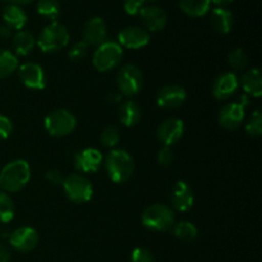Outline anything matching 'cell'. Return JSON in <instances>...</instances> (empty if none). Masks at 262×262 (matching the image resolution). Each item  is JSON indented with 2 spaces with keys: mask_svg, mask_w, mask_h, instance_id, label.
Here are the masks:
<instances>
[{
  "mask_svg": "<svg viewBox=\"0 0 262 262\" xmlns=\"http://www.w3.org/2000/svg\"><path fill=\"white\" fill-rule=\"evenodd\" d=\"M31 168L23 159L8 163L0 171V187L4 192L14 193L20 191L30 182Z\"/></svg>",
  "mask_w": 262,
  "mask_h": 262,
  "instance_id": "1",
  "label": "cell"
},
{
  "mask_svg": "<svg viewBox=\"0 0 262 262\" xmlns=\"http://www.w3.org/2000/svg\"><path fill=\"white\" fill-rule=\"evenodd\" d=\"M107 176L114 183H124L135 171V160L124 150H113L104 160Z\"/></svg>",
  "mask_w": 262,
  "mask_h": 262,
  "instance_id": "2",
  "label": "cell"
},
{
  "mask_svg": "<svg viewBox=\"0 0 262 262\" xmlns=\"http://www.w3.org/2000/svg\"><path fill=\"white\" fill-rule=\"evenodd\" d=\"M143 227L152 232H166L171 229L176 224V215L173 210L163 204H154L143 211L142 217Z\"/></svg>",
  "mask_w": 262,
  "mask_h": 262,
  "instance_id": "3",
  "label": "cell"
},
{
  "mask_svg": "<svg viewBox=\"0 0 262 262\" xmlns=\"http://www.w3.org/2000/svg\"><path fill=\"white\" fill-rule=\"evenodd\" d=\"M69 42V32L64 25L51 22L41 31L37 45L43 53H56L66 48Z\"/></svg>",
  "mask_w": 262,
  "mask_h": 262,
  "instance_id": "4",
  "label": "cell"
},
{
  "mask_svg": "<svg viewBox=\"0 0 262 262\" xmlns=\"http://www.w3.org/2000/svg\"><path fill=\"white\" fill-rule=\"evenodd\" d=\"M123 58V48L115 41H105L95 50L92 64L99 72H107L117 68Z\"/></svg>",
  "mask_w": 262,
  "mask_h": 262,
  "instance_id": "5",
  "label": "cell"
},
{
  "mask_svg": "<svg viewBox=\"0 0 262 262\" xmlns=\"http://www.w3.org/2000/svg\"><path fill=\"white\" fill-rule=\"evenodd\" d=\"M63 189L67 197L74 204H86L92 199L94 188L92 184L86 177L81 174H71L64 178Z\"/></svg>",
  "mask_w": 262,
  "mask_h": 262,
  "instance_id": "6",
  "label": "cell"
},
{
  "mask_svg": "<svg viewBox=\"0 0 262 262\" xmlns=\"http://www.w3.org/2000/svg\"><path fill=\"white\" fill-rule=\"evenodd\" d=\"M43 124L49 135L54 137H64L73 132L77 125V119L69 110L58 109L51 112L45 118Z\"/></svg>",
  "mask_w": 262,
  "mask_h": 262,
  "instance_id": "7",
  "label": "cell"
},
{
  "mask_svg": "<svg viewBox=\"0 0 262 262\" xmlns=\"http://www.w3.org/2000/svg\"><path fill=\"white\" fill-rule=\"evenodd\" d=\"M117 84L119 91L125 96H135L142 90L143 74L135 64L122 67L117 74Z\"/></svg>",
  "mask_w": 262,
  "mask_h": 262,
  "instance_id": "8",
  "label": "cell"
},
{
  "mask_svg": "<svg viewBox=\"0 0 262 262\" xmlns=\"http://www.w3.org/2000/svg\"><path fill=\"white\" fill-rule=\"evenodd\" d=\"M186 99V90L178 84H166L156 95V102L163 109H177L184 104Z\"/></svg>",
  "mask_w": 262,
  "mask_h": 262,
  "instance_id": "9",
  "label": "cell"
},
{
  "mask_svg": "<svg viewBox=\"0 0 262 262\" xmlns=\"http://www.w3.org/2000/svg\"><path fill=\"white\" fill-rule=\"evenodd\" d=\"M184 132L183 120L178 118H168L159 124L156 136L159 141L164 143V146H173L182 138Z\"/></svg>",
  "mask_w": 262,
  "mask_h": 262,
  "instance_id": "10",
  "label": "cell"
},
{
  "mask_svg": "<svg viewBox=\"0 0 262 262\" xmlns=\"http://www.w3.org/2000/svg\"><path fill=\"white\" fill-rule=\"evenodd\" d=\"M118 40L120 46L136 50V49L145 48L150 42V33L140 26H129L120 31Z\"/></svg>",
  "mask_w": 262,
  "mask_h": 262,
  "instance_id": "11",
  "label": "cell"
},
{
  "mask_svg": "<svg viewBox=\"0 0 262 262\" xmlns=\"http://www.w3.org/2000/svg\"><path fill=\"white\" fill-rule=\"evenodd\" d=\"M243 119H245V106L241 102H229L224 105L217 115L219 124L228 130L239 128Z\"/></svg>",
  "mask_w": 262,
  "mask_h": 262,
  "instance_id": "12",
  "label": "cell"
},
{
  "mask_svg": "<svg viewBox=\"0 0 262 262\" xmlns=\"http://www.w3.org/2000/svg\"><path fill=\"white\" fill-rule=\"evenodd\" d=\"M18 77L26 87L31 90L45 89V73L41 66L36 63H25L19 67Z\"/></svg>",
  "mask_w": 262,
  "mask_h": 262,
  "instance_id": "13",
  "label": "cell"
},
{
  "mask_svg": "<svg viewBox=\"0 0 262 262\" xmlns=\"http://www.w3.org/2000/svg\"><path fill=\"white\" fill-rule=\"evenodd\" d=\"M104 163L101 152L94 147L84 148L74 155V166L82 173H95Z\"/></svg>",
  "mask_w": 262,
  "mask_h": 262,
  "instance_id": "14",
  "label": "cell"
},
{
  "mask_svg": "<svg viewBox=\"0 0 262 262\" xmlns=\"http://www.w3.org/2000/svg\"><path fill=\"white\" fill-rule=\"evenodd\" d=\"M9 243L20 252L32 251L38 243V234L33 228L20 227L9 234Z\"/></svg>",
  "mask_w": 262,
  "mask_h": 262,
  "instance_id": "15",
  "label": "cell"
},
{
  "mask_svg": "<svg viewBox=\"0 0 262 262\" xmlns=\"http://www.w3.org/2000/svg\"><path fill=\"white\" fill-rule=\"evenodd\" d=\"M238 86H239L238 77L232 72H225L217 76L212 83V95L217 100H227L234 95Z\"/></svg>",
  "mask_w": 262,
  "mask_h": 262,
  "instance_id": "16",
  "label": "cell"
},
{
  "mask_svg": "<svg viewBox=\"0 0 262 262\" xmlns=\"http://www.w3.org/2000/svg\"><path fill=\"white\" fill-rule=\"evenodd\" d=\"M107 27L104 19L100 17H94L84 25L83 42L91 46H100L106 41Z\"/></svg>",
  "mask_w": 262,
  "mask_h": 262,
  "instance_id": "17",
  "label": "cell"
},
{
  "mask_svg": "<svg viewBox=\"0 0 262 262\" xmlns=\"http://www.w3.org/2000/svg\"><path fill=\"white\" fill-rule=\"evenodd\" d=\"M138 15L142 20L143 26H145V30L151 31V32L163 30L166 25V20H168L164 9H161L160 7H156V5H146L142 8Z\"/></svg>",
  "mask_w": 262,
  "mask_h": 262,
  "instance_id": "18",
  "label": "cell"
},
{
  "mask_svg": "<svg viewBox=\"0 0 262 262\" xmlns=\"http://www.w3.org/2000/svg\"><path fill=\"white\" fill-rule=\"evenodd\" d=\"M171 206L176 210L182 212H186L193 206L194 197L192 193V189L186 182L179 181L177 182L176 186L173 187V191L170 194Z\"/></svg>",
  "mask_w": 262,
  "mask_h": 262,
  "instance_id": "19",
  "label": "cell"
},
{
  "mask_svg": "<svg viewBox=\"0 0 262 262\" xmlns=\"http://www.w3.org/2000/svg\"><path fill=\"white\" fill-rule=\"evenodd\" d=\"M210 23L217 33L224 35V33H229L232 31L233 25H234V18H233L232 12L228 10L227 8H215L211 12Z\"/></svg>",
  "mask_w": 262,
  "mask_h": 262,
  "instance_id": "20",
  "label": "cell"
},
{
  "mask_svg": "<svg viewBox=\"0 0 262 262\" xmlns=\"http://www.w3.org/2000/svg\"><path fill=\"white\" fill-rule=\"evenodd\" d=\"M3 19L9 28L20 31L27 23V14L19 5L8 4L3 10Z\"/></svg>",
  "mask_w": 262,
  "mask_h": 262,
  "instance_id": "21",
  "label": "cell"
},
{
  "mask_svg": "<svg viewBox=\"0 0 262 262\" xmlns=\"http://www.w3.org/2000/svg\"><path fill=\"white\" fill-rule=\"evenodd\" d=\"M242 87L246 95H250L253 97H260L262 94V77L258 68H252L250 71H246L243 73Z\"/></svg>",
  "mask_w": 262,
  "mask_h": 262,
  "instance_id": "22",
  "label": "cell"
},
{
  "mask_svg": "<svg viewBox=\"0 0 262 262\" xmlns=\"http://www.w3.org/2000/svg\"><path fill=\"white\" fill-rule=\"evenodd\" d=\"M118 117L125 127H133L141 119V109L135 101H124L119 105Z\"/></svg>",
  "mask_w": 262,
  "mask_h": 262,
  "instance_id": "23",
  "label": "cell"
},
{
  "mask_svg": "<svg viewBox=\"0 0 262 262\" xmlns=\"http://www.w3.org/2000/svg\"><path fill=\"white\" fill-rule=\"evenodd\" d=\"M36 45V38L28 31H18L13 37V46L18 55H28Z\"/></svg>",
  "mask_w": 262,
  "mask_h": 262,
  "instance_id": "24",
  "label": "cell"
},
{
  "mask_svg": "<svg viewBox=\"0 0 262 262\" xmlns=\"http://www.w3.org/2000/svg\"><path fill=\"white\" fill-rule=\"evenodd\" d=\"M179 7L187 15L193 18L204 17L211 7L210 0H179Z\"/></svg>",
  "mask_w": 262,
  "mask_h": 262,
  "instance_id": "25",
  "label": "cell"
},
{
  "mask_svg": "<svg viewBox=\"0 0 262 262\" xmlns=\"http://www.w3.org/2000/svg\"><path fill=\"white\" fill-rule=\"evenodd\" d=\"M18 68V59L12 51L0 49V79L12 76Z\"/></svg>",
  "mask_w": 262,
  "mask_h": 262,
  "instance_id": "26",
  "label": "cell"
},
{
  "mask_svg": "<svg viewBox=\"0 0 262 262\" xmlns=\"http://www.w3.org/2000/svg\"><path fill=\"white\" fill-rule=\"evenodd\" d=\"M173 228L174 235L183 242H192L193 239H196L197 234H199L196 225L192 224L191 222H179L174 224Z\"/></svg>",
  "mask_w": 262,
  "mask_h": 262,
  "instance_id": "27",
  "label": "cell"
},
{
  "mask_svg": "<svg viewBox=\"0 0 262 262\" xmlns=\"http://www.w3.org/2000/svg\"><path fill=\"white\" fill-rule=\"evenodd\" d=\"M15 207L13 204V200L10 199L9 194L4 191H0V223L7 224L12 222L14 217Z\"/></svg>",
  "mask_w": 262,
  "mask_h": 262,
  "instance_id": "28",
  "label": "cell"
},
{
  "mask_svg": "<svg viewBox=\"0 0 262 262\" xmlns=\"http://www.w3.org/2000/svg\"><path fill=\"white\" fill-rule=\"evenodd\" d=\"M36 9L38 14L54 20L60 13V5L56 0H38Z\"/></svg>",
  "mask_w": 262,
  "mask_h": 262,
  "instance_id": "29",
  "label": "cell"
},
{
  "mask_svg": "<svg viewBox=\"0 0 262 262\" xmlns=\"http://www.w3.org/2000/svg\"><path fill=\"white\" fill-rule=\"evenodd\" d=\"M228 63L234 71H245L248 66V55L243 49H234L228 55Z\"/></svg>",
  "mask_w": 262,
  "mask_h": 262,
  "instance_id": "30",
  "label": "cell"
},
{
  "mask_svg": "<svg viewBox=\"0 0 262 262\" xmlns=\"http://www.w3.org/2000/svg\"><path fill=\"white\" fill-rule=\"evenodd\" d=\"M246 133L250 137H260L262 133V114L260 110L253 112L246 124Z\"/></svg>",
  "mask_w": 262,
  "mask_h": 262,
  "instance_id": "31",
  "label": "cell"
},
{
  "mask_svg": "<svg viewBox=\"0 0 262 262\" xmlns=\"http://www.w3.org/2000/svg\"><path fill=\"white\" fill-rule=\"evenodd\" d=\"M100 140H101V143L105 147H114L120 140L119 130L113 127V125H109V127L102 129L101 135H100Z\"/></svg>",
  "mask_w": 262,
  "mask_h": 262,
  "instance_id": "32",
  "label": "cell"
},
{
  "mask_svg": "<svg viewBox=\"0 0 262 262\" xmlns=\"http://www.w3.org/2000/svg\"><path fill=\"white\" fill-rule=\"evenodd\" d=\"M87 49H89V45L83 41H79V42H76L69 50L68 56L71 60L73 61H79L82 59L86 58L87 55Z\"/></svg>",
  "mask_w": 262,
  "mask_h": 262,
  "instance_id": "33",
  "label": "cell"
},
{
  "mask_svg": "<svg viewBox=\"0 0 262 262\" xmlns=\"http://www.w3.org/2000/svg\"><path fill=\"white\" fill-rule=\"evenodd\" d=\"M174 161V152L169 146H164L159 150L158 152V164L163 168H168L173 164Z\"/></svg>",
  "mask_w": 262,
  "mask_h": 262,
  "instance_id": "34",
  "label": "cell"
},
{
  "mask_svg": "<svg viewBox=\"0 0 262 262\" xmlns=\"http://www.w3.org/2000/svg\"><path fill=\"white\" fill-rule=\"evenodd\" d=\"M130 262H155L154 255L147 248H135L130 255Z\"/></svg>",
  "mask_w": 262,
  "mask_h": 262,
  "instance_id": "35",
  "label": "cell"
},
{
  "mask_svg": "<svg viewBox=\"0 0 262 262\" xmlns=\"http://www.w3.org/2000/svg\"><path fill=\"white\" fill-rule=\"evenodd\" d=\"M143 7H145L143 0H125L124 2V10L129 15H138Z\"/></svg>",
  "mask_w": 262,
  "mask_h": 262,
  "instance_id": "36",
  "label": "cell"
},
{
  "mask_svg": "<svg viewBox=\"0 0 262 262\" xmlns=\"http://www.w3.org/2000/svg\"><path fill=\"white\" fill-rule=\"evenodd\" d=\"M13 130V124L10 119L5 115L0 114V140H7Z\"/></svg>",
  "mask_w": 262,
  "mask_h": 262,
  "instance_id": "37",
  "label": "cell"
},
{
  "mask_svg": "<svg viewBox=\"0 0 262 262\" xmlns=\"http://www.w3.org/2000/svg\"><path fill=\"white\" fill-rule=\"evenodd\" d=\"M45 178H46V181H48L50 184H53V186H61L64 182L63 174H61V171H59V170L46 171Z\"/></svg>",
  "mask_w": 262,
  "mask_h": 262,
  "instance_id": "38",
  "label": "cell"
},
{
  "mask_svg": "<svg viewBox=\"0 0 262 262\" xmlns=\"http://www.w3.org/2000/svg\"><path fill=\"white\" fill-rule=\"evenodd\" d=\"M10 260V252L8 247L0 243V262H9Z\"/></svg>",
  "mask_w": 262,
  "mask_h": 262,
  "instance_id": "39",
  "label": "cell"
},
{
  "mask_svg": "<svg viewBox=\"0 0 262 262\" xmlns=\"http://www.w3.org/2000/svg\"><path fill=\"white\" fill-rule=\"evenodd\" d=\"M12 36V28L8 27L7 25H0V37H10Z\"/></svg>",
  "mask_w": 262,
  "mask_h": 262,
  "instance_id": "40",
  "label": "cell"
},
{
  "mask_svg": "<svg viewBox=\"0 0 262 262\" xmlns=\"http://www.w3.org/2000/svg\"><path fill=\"white\" fill-rule=\"evenodd\" d=\"M107 100H109L110 104H118V102H120V100H122V96H120V94H117V92H112V94H109V96H107Z\"/></svg>",
  "mask_w": 262,
  "mask_h": 262,
  "instance_id": "41",
  "label": "cell"
},
{
  "mask_svg": "<svg viewBox=\"0 0 262 262\" xmlns=\"http://www.w3.org/2000/svg\"><path fill=\"white\" fill-rule=\"evenodd\" d=\"M12 4H15V5H26V4H30V3H32L33 0H9Z\"/></svg>",
  "mask_w": 262,
  "mask_h": 262,
  "instance_id": "42",
  "label": "cell"
},
{
  "mask_svg": "<svg viewBox=\"0 0 262 262\" xmlns=\"http://www.w3.org/2000/svg\"><path fill=\"white\" fill-rule=\"evenodd\" d=\"M211 3H214L215 5H228L233 2V0H210Z\"/></svg>",
  "mask_w": 262,
  "mask_h": 262,
  "instance_id": "43",
  "label": "cell"
},
{
  "mask_svg": "<svg viewBox=\"0 0 262 262\" xmlns=\"http://www.w3.org/2000/svg\"><path fill=\"white\" fill-rule=\"evenodd\" d=\"M143 2H145V3L146 2H150L151 3V2H156V0H143Z\"/></svg>",
  "mask_w": 262,
  "mask_h": 262,
  "instance_id": "44",
  "label": "cell"
}]
</instances>
